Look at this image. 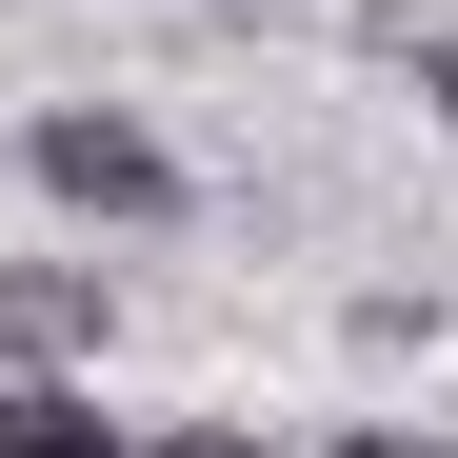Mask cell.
<instances>
[{
    "label": "cell",
    "mask_w": 458,
    "mask_h": 458,
    "mask_svg": "<svg viewBox=\"0 0 458 458\" xmlns=\"http://www.w3.org/2000/svg\"><path fill=\"white\" fill-rule=\"evenodd\" d=\"M21 180H40L60 219H100V240H160V219H180V140L120 120V100H40V120H21Z\"/></svg>",
    "instance_id": "6da1fadb"
},
{
    "label": "cell",
    "mask_w": 458,
    "mask_h": 458,
    "mask_svg": "<svg viewBox=\"0 0 458 458\" xmlns=\"http://www.w3.org/2000/svg\"><path fill=\"white\" fill-rule=\"evenodd\" d=\"M100 339H120L100 259H0V378H100Z\"/></svg>",
    "instance_id": "7a4b0ae2"
},
{
    "label": "cell",
    "mask_w": 458,
    "mask_h": 458,
    "mask_svg": "<svg viewBox=\"0 0 458 458\" xmlns=\"http://www.w3.org/2000/svg\"><path fill=\"white\" fill-rule=\"evenodd\" d=\"M0 458H140L100 419V378H0Z\"/></svg>",
    "instance_id": "3957f363"
},
{
    "label": "cell",
    "mask_w": 458,
    "mask_h": 458,
    "mask_svg": "<svg viewBox=\"0 0 458 458\" xmlns=\"http://www.w3.org/2000/svg\"><path fill=\"white\" fill-rule=\"evenodd\" d=\"M140 458H279V438H259V419H160Z\"/></svg>",
    "instance_id": "277c9868"
},
{
    "label": "cell",
    "mask_w": 458,
    "mask_h": 458,
    "mask_svg": "<svg viewBox=\"0 0 458 458\" xmlns=\"http://www.w3.org/2000/svg\"><path fill=\"white\" fill-rule=\"evenodd\" d=\"M319 458H438V438H419V419H359V438H319Z\"/></svg>",
    "instance_id": "5b68a950"
},
{
    "label": "cell",
    "mask_w": 458,
    "mask_h": 458,
    "mask_svg": "<svg viewBox=\"0 0 458 458\" xmlns=\"http://www.w3.org/2000/svg\"><path fill=\"white\" fill-rule=\"evenodd\" d=\"M419 120H458V21H438V40H419Z\"/></svg>",
    "instance_id": "8992f818"
}]
</instances>
